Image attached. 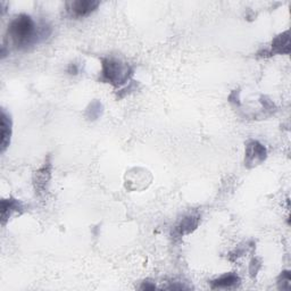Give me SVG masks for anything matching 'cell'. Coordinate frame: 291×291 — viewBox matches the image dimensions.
<instances>
[{"label":"cell","mask_w":291,"mask_h":291,"mask_svg":"<svg viewBox=\"0 0 291 291\" xmlns=\"http://www.w3.org/2000/svg\"><path fill=\"white\" fill-rule=\"evenodd\" d=\"M98 6L99 2L90 1V0H79V1H69L66 3L68 13L74 17H84L96 10Z\"/></svg>","instance_id":"3957f363"},{"label":"cell","mask_w":291,"mask_h":291,"mask_svg":"<svg viewBox=\"0 0 291 291\" xmlns=\"http://www.w3.org/2000/svg\"><path fill=\"white\" fill-rule=\"evenodd\" d=\"M254 155H255V163H257L256 162L257 157H260L261 161H263V159L265 158V148L256 141H253L252 143H249L247 147V153H246V156H247V162L251 161Z\"/></svg>","instance_id":"8992f818"},{"label":"cell","mask_w":291,"mask_h":291,"mask_svg":"<svg viewBox=\"0 0 291 291\" xmlns=\"http://www.w3.org/2000/svg\"><path fill=\"white\" fill-rule=\"evenodd\" d=\"M196 225L197 223H194V217H188V219L184 220L181 225H180L181 229H179V233L180 235H183L184 232H190L191 228L196 227Z\"/></svg>","instance_id":"ba28073f"},{"label":"cell","mask_w":291,"mask_h":291,"mask_svg":"<svg viewBox=\"0 0 291 291\" xmlns=\"http://www.w3.org/2000/svg\"><path fill=\"white\" fill-rule=\"evenodd\" d=\"M239 282V278L235 274H227L220 278L219 280L213 281V288H227V287L236 286Z\"/></svg>","instance_id":"52a82bcc"},{"label":"cell","mask_w":291,"mask_h":291,"mask_svg":"<svg viewBox=\"0 0 291 291\" xmlns=\"http://www.w3.org/2000/svg\"><path fill=\"white\" fill-rule=\"evenodd\" d=\"M8 38L17 47L26 48L36 42L38 32L34 20L27 15H19L13 19L7 31Z\"/></svg>","instance_id":"6da1fadb"},{"label":"cell","mask_w":291,"mask_h":291,"mask_svg":"<svg viewBox=\"0 0 291 291\" xmlns=\"http://www.w3.org/2000/svg\"><path fill=\"white\" fill-rule=\"evenodd\" d=\"M130 67L126 64L115 59L104 60L102 75L104 79L114 85H122L129 79Z\"/></svg>","instance_id":"7a4b0ae2"},{"label":"cell","mask_w":291,"mask_h":291,"mask_svg":"<svg viewBox=\"0 0 291 291\" xmlns=\"http://www.w3.org/2000/svg\"><path fill=\"white\" fill-rule=\"evenodd\" d=\"M11 123L10 120L8 118L5 110L1 112V151L6 150V148L9 145L10 141V134H11Z\"/></svg>","instance_id":"277c9868"},{"label":"cell","mask_w":291,"mask_h":291,"mask_svg":"<svg viewBox=\"0 0 291 291\" xmlns=\"http://www.w3.org/2000/svg\"><path fill=\"white\" fill-rule=\"evenodd\" d=\"M19 210H22V204H20L18 200L15 199H3L1 202V219L2 223L5 224L6 220L11 215L13 212H17Z\"/></svg>","instance_id":"5b68a950"}]
</instances>
